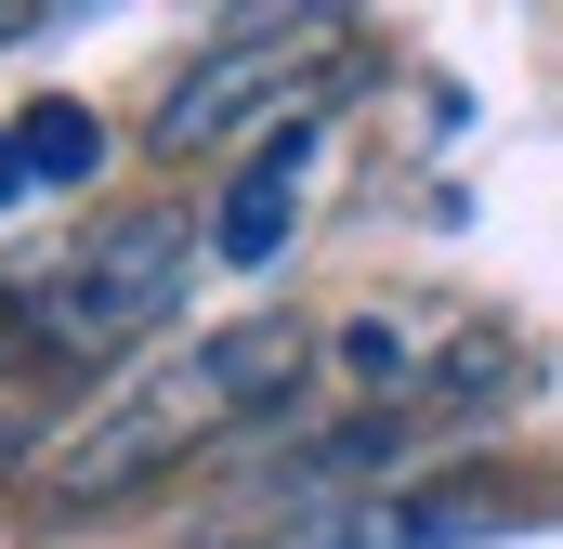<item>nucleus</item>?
Returning a JSON list of instances; mask_svg holds the SVG:
<instances>
[{
	"label": "nucleus",
	"mask_w": 563,
	"mask_h": 549,
	"mask_svg": "<svg viewBox=\"0 0 563 549\" xmlns=\"http://www.w3.org/2000/svg\"><path fill=\"white\" fill-rule=\"evenodd\" d=\"M13 157H26V183L79 197V183L106 170V119H92V105H66V92H40V105L13 119Z\"/></svg>",
	"instance_id": "39448f33"
},
{
	"label": "nucleus",
	"mask_w": 563,
	"mask_h": 549,
	"mask_svg": "<svg viewBox=\"0 0 563 549\" xmlns=\"http://www.w3.org/2000/svg\"><path fill=\"white\" fill-rule=\"evenodd\" d=\"M26 367V262H0V380Z\"/></svg>",
	"instance_id": "423d86ee"
},
{
	"label": "nucleus",
	"mask_w": 563,
	"mask_h": 549,
	"mask_svg": "<svg viewBox=\"0 0 563 549\" xmlns=\"http://www.w3.org/2000/svg\"><path fill=\"white\" fill-rule=\"evenodd\" d=\"M301 367H314V327H301V314H236V327H210V340L132 367L92 418H66V432L40 445V511L79 524V511L144 497L157 471H184V458H210L223 432H250L263 406H288Z\"/></svg>",
	"instance_id": "f257e3e1"
},
{
	"label": "nucleus",
	"mask_w": 563,
	"mask_h": 549,
	"mask_svg": "<svg viewBox=\"0 0 563 549\" xmlns=\"http://www.w3.org/2000/svg\"><path fill=\"white\" fill-rule=\"evenodd\" d=\"M314 144H328V119H301V132H276V144H250V170L223 183V210H210V249H223L236 274L288 262V223H301V197H314Z\"/></svg>",
	"instance_id": "20e7f679"
},
{
	"label": "nucleus",
	"mask_w": 563,
	"mask_h": 549,
	"mask_svg": "<svg viewBox=\"0 0 563 549\" xmlns=\"http://www.w3.org/2000/svg\"><path fill=\"white\" fill-rule=\"evenodd\" d=\"M197 210H119L106 236L26 262V367L79 380V367H119L132 340H157L184 314V274H197ZM13 367V380H26Z\"/></svg>",
	"instance_id": "f03ea898"
},
{
	"label": "nucleus",
	"mask_w": 563,
	"mask_h": 549,
	"mask_svg": "<svg viewBox=\"0 0 563 549\" xmlns=\"http://www.w3.org/2000/svg\"><path fill=\"white\" fill-rule=\"evenodd\" d=\"M354 79V13H250V26H223L210 53H184V79L157 92V119H144V157H210V144L236 132H301L328 92Z\"/></svg>",
	"instance_id": "7ed1b4c3"
},
{
	"label": "nucleus",
	"mask_w": 563,
	"mask_h": 549,
	"mask_svg": "<svg viewBox=\"0 0 563 549\" xmlns=\"http://www.w3.org/2000/svg\"><path fill=\"white\" fill-rule=\"evenodd\" d=\"M13 197H26V157H13V132H0V210H13Z\"/></svg>",
	"instance_id": "6e6552de"
},
{
	"label": "nucleus",
	"mask_w": 563,
	"mask_h": 549,
	"mask_svg": "<svg viewBox=\"0 0 563 549\" xmlns=\"http://www.w3.org/2000/svg\"><path fill=\"white\" fill-rule=\"evenodd\" d=\"M40 26H53L40 0H0V40H40Z\"/></svg>",
	"instance_id": "0eeeda50"
}]
</instances>
